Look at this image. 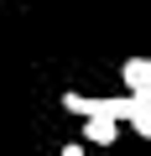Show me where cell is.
<instances>
[{
	"label": "cell",
	"instance_id": "obj_3",
	"mask_svg": "<svg viewBox=\"0 0 151 156\" xmlns=\"http://www.w3.org/2000/svg\"><path fill=\"white\" fill-rule=\"evenodd\" d=\"M120 140V120H84V146H115Z\"/></svg>",
	"mask_w": 151,
	"mask_h": 156
},
{
	"label": "cell",
	"instance_id": "obj_2",
	"mask_svg": "<svg viewBox=\"0 0 151 156\" xmlns=\"http://www.w3.org/2000/svg\"><path fill=\"white\" fill-rule=\"evenodd\" d=\"M63 109L68 115H78V120H120V125H130V115H135V104H130V94H63Z\"/></svg>",
	"mask_w": 151,
	"mask_h": 156
},
{
	"label": "cell",
	"instance_id": "obj_1",
	"mask_svg": "<svg viewBox=\"0 0 151 156\" xmlns=\"http://www.w3.org/2000/svg\"><path fill=\"white\" fill-rule=\"evenodd\" d=\"M120 83H125V94H130V104H135V115H130V130L151 140V57H125V68H120Z\"/></svg>",
	"mask_w": 151,
	"mask_h": 156
},
{
	"label": "cell",
	"instance_id": "obj_4",
	"mask_svg": "<svg viewBox=\"0 0 151 156\" xmlns=\"http://www.w3.org/2000/svg\"><path fill=\"white\" fill-rule=\"evenodd\" d=\"M84 151H89V146H84V140H68V146H63V151H57V156H84Z\"/></svg>",
	"mask_w": 151,
	"mask_h": 156
}]
</instances>
